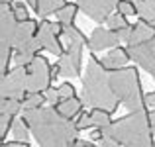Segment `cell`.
<instances>
[{"label": "cell", "instance_id": "obj_19", "mask_svg": "<svg viewBox=\"0 0 155 147\" xmlns=\"http://www.w3.org/2000/svg\"><path fill=\"white\" fill-rule=\"evenodd\" d=\"M137 8V16L140 20L145 22H153L155 20V0H132Z\"/></svg>", "mask_w": 155, "mask_h": 147}, {"label": "cell", "instance_id": "obj_7", "mask_svg": "<svg viewBox=\"0 0 155 147\" xmlns=\"http://www.w3.org/2000/svg\"><path fill=\"white\" fill-rule=\"evenodd\" d=\"M0 94L2 98L24 100V96L28 94V67L16 65L14 69L4 73L2 83H0Z\"/></svg>", "mask_w": 155, "mask_h": 147}, {"label": "cell", "instance_id": "obj_9", "mask_svg": "<svg viewBox=\"0 0 155 147\" xmlns=\"http://www.w3.org/2000/svg\"><path fill=\"white\" fill-rule=\"evenodd\" d=\"M63 26L59 22H49V20H43L38 28V41L41 49L53 53V55L61 57L65 53V45H63Z\"/></svg>", "mask_w": 155, "mask_h": 147}, {"label": "cell", "instance_id": "obj_22", "mask_svg": "<svg viewBox=\"0 0 155 147\" xmlns=\"http://www.w3.org/2000/svg\"><path fill=\"white\" fill-rule=\"evenodd\" d=\"M12 133H14V137H16L18 141H28V137H30L31 129H30V126H28L26 118L14 120V126H12Z\"/></svg>", "mask_w": 155, "mask_h": 147}, {"label": "cell", "instance_id": "obj_17", "mask_svg": "<svg viewBox=\"0 0 155 147\" xmlns=\"http://www.w3.org/2000/svg\"><path fill=\"white\" fill-rule=\"evenodd\" d=\"M65 4H67V0H38V4H35V14L45 18V16L57 14Z\"/></svg>", "mask_w": 155, "mask_h": 147}, {"label": "cell", "instance_id": "obj_27", "mask_svg": "<svg viewBox=\"0 0 155 147\" xmlns=\"http://www.w3.org/2000/svg\"><path fill=\"white\" fill-rule=\"evenodd\" d=\"M12 126H14V116L0 112V137H2V139L8 136V129H10Z\"/></svg>", "mask_w": 155, "mask_h": 147}, {"label": "cell", "instance_id": "obj_15", "mask_svg": "<svg viewBox=\"0 0 155 147\" xmlns=\"http://www.w3.org/2000/svg\"><path fill=\"white\" fill-rule=\"evenodd\" d=\"M155 38V26L153 22H145V20H140L132 26V35L128 39V45H141V43L149 41V39Z\"/></svg>", "mask_w": 155, "mask_h": 147}, {"label": "cell", "instance_id": "obj_2", "mask_svg": "<svg viewBox=\"0 0 155 147\" xmlns=\"http://www.w3.org/2000/svg\"><path fill=\"white\" fill-rule=\"evenodd\" d=\"M83 102L84 106L102 108L110 114H114L120 106V100L116 98L112 87H110L108 71L94 55L88 57V65L83 75Z\"/></svg>", "mask_w": 155, "mask_h": 147}, {"label": "cell", "instance_id": "obj_34", "mask_svg": "<svg viewBox=\"0 0 155 147\" xmlns=\"http://www.w3.org/2000/svg\"><path fill=\"white\" fill-rule=\"evenodd\" d=\"M102 137H104V132H102V129H100V128H96L94 132H92L91 136H88V139H91L92 143H98V141L102 139Z\"/></svg>", "mask_w": 155, "mask_h": 147}, {"label": "cell", "instance_id": "obj_5", "mask_svg": "<svg viewBox=\"0 0 155 147\" xmlns=\"http://www.w3.org/2000/svg\"><path fill=\"white\" fill-rule=\"evenodd\" d=\"M63 26V24H61ZM63 45L65 53L59 57V67H61V77H81L83 69V49L88 43V38L75 26H63Z\"/></svg>", "mask_w": 155, "mask_h": 147}, {"label": "cell", "instance_id": "obj_13", "mask_svg": "<svg viewBox=\"0 0 155 147\" xmlns=\"http://www.w3.org/2000/svg\"><path fill=\"white\" fill-rule=\"evenodd\" d=\"M118 43H120V38H118V34L114 30H110V28H94L87 45L92 53H98V51H104V49L118 47Z\"/></svg>", "mask_w": 155, "mask_h": 147}, {"label": "cell", "instance_id": "obj_32", "mask_svg": "<svg viewBox=\"0 0 155 147\" xmlns=\"http://www.w3.org/2000/svg\"><path fill=\"white\" fill-rule=\"evenodd\" d=\"M98 147H122V145L118 143V141H114L112 137H106V136H104L102 139L98 141Z\"/></svg>", "mask_w": 155, "mask_h": 147}, {"label": "cell", "instance_id": "obj_36", "mask_svg": "<svg viewBox=\"0 0 155 147\" xmlns=\"http://www.w3.org/2000/svg\"><path fill=\"white\" fill-rule=\"evenodd\" d=\"M149 124H151V133H153V137H155V110L149 112Z\"/></svg>", "mask_w": 155, "mask_h": 147}, {"label": "cell", "instance_id": "obj_1", "mask_svg": "<svg viewBox=\"0 0 155 147\" xmlns=\"http://www.w3.org/2000/svg\"><path fill=\"white\" fill-rule=\"evenodd\" d=\"M28 126L39 147H77L79 128L73 120L63 118L53 106H41L34 110H24Z\"/></svg>", "mask_w": 155, "mask_h": 147}, {"label": "cell", "instance_id": "obj_6", "mask_svg": "<svg viewBox=\"0 0 155 147\" xmlns=\"http://www.w3.org/2000/svg\"><path fill=\"white\" fill-rule=\"evenodd\" d=\"M18 24L20 22L14 16L12 2L2 0V6H0V67H2V75L8 73L10 57H14V35L18 30Z\"/></svg>", "mask_w": 155, "mask_h": 147}, {"label": "cell", "instance_id": "obj_30", "mask_svg": "<svg viewBox=\"0 0 155 147\" xmlns=\"http://www.w3.org/2000/svg\"><path fill=\"white\" fill-rule=\"evenodd\" d=\"M45 98L47 102H51V104H57V102H61V94H59V88H47L45 92Z\"/></svg>", "mask_w": 155, "mask_h": 147}, {"label": "cell", "instance_id": "obj_18", "mask_svg": "<svg viewBox=\"0 0 155 147\" xmlns=\"http://www.w3.org/2000/svg\"><path fill=\"white\" fill-rule=\"evenodd\" d=\"M79 12H81V8H79L77 2H67L57 12V20H59V24H63V26H71V24H75V18H77Z\"/></svg>", "mask_w": 155, "mask_h": 147}, {"label": "cell", "instance_id": "obj_4", "mask_svg": "<svg viewBox=\"0 0 155 147\" xmlns=\"http://www.w3.org/2000/svg\"><path fill=\"white\" fill-rule=\"evenodd\" d=\"M108 77H110V87H112L114 94L122 106H126L130 112L147 110L137 67H122L118 71H108Z\"/></svg>", "mask_w": 155, "mask_h": 147}, {"label": "cell", "instance_id": "obj_38", "mask_svg": "<svg viewBox=\"0 0 155 147\" xmlns=\"http://www.w3.org/2000/svg\"><path fill=\"white\" fill-rule=\"evenodd\" d=\"M24 2H26L28 6H31V8L35 10V4H38V0H24Z\"/></svg>", "mask_w": 155, "mask_h": 147}, {"label": "cell", "instance_id": "obj_37", "mask_svg": "<svg viewBox=\"0 0 155 147\" xmlns=\"http://www.w3.org/2000/svg\"><path fill=\"white\" fill-rule=\"evenodd\" d=\"M77 147H96L94 143H92V141H83V139H79V145Z\"/></svg>", "mask_w": 155, "mask_h": 147}, {"label": "cell", "instance_id": "obj_16", "mask_svg": "<svg viewBox=\"0 0 155 147\" xmlns=\"http://www.w3.org/2000/svg\"><path fill=\"white\" fill-rule=\"evenodd\" d=\"M83 106H84L83 98L75 96V98H67V100H61V102H57V104H53V108H55L63 118H67V120H75V118L81 116Z\"/></svg>", "mask_w": 155, "mask_h": 147}, {"label": "cell", "instance_id": "obj_21", "mask_svg": "<svg viewBox=\"0 0 155 147\" xmlns=\"http://www.w3.org/2000/svg\"><path fill=\"white\" fill-rule=\"evenodd\" d=\"M45 102H47V98L43 92H28L24 96L22 104H24V110H34V108H41Z\"/></svg>", "mask_w": 155, "mask_h": 147}, {"label": "cell", "instance_id": "obj_11", "mask_svg": "<svg viewBox=\"0 0 155 147\" xmlns=\"http://www.w3.org/2000/svg\"><path fill=\"white\" fill-rule=\"evenodd\" d=\"M118 2L120 0H77L81 12L98 24H106V20L116 12Z\"/></svg>", "mask_w": 155, "mask_h": 147}, {"label": "cell", "instance_id": "obj_14", "mask_svg": "<svg viewBox=\"0 0 155 147\" xmlns=\"http://www.w3.org/2000/svg\"><path fill=\"white\" fill-rule=\"evenodd\" d=\"M128 61H132L128 47L118 45V47L110 49L102 59H100V63H102V67L106 71H118V69H122V67H128Z\"/></svg>", "mask_w": 155, "mask_h": 147}, {"label": "cell", "instance_id": "obj_23", "mask_svg": "<svg viewBox=\"0 0 155 147\" xmlns=\"http://www.w3.org/2000/svg\"><path fill=\"white\" fill-rule=\"evenodd\" d=\"M24 110L22 100H16V98H2L0 100V112L10 114V116H16Z\"/></svg>", "mask_w": 155, "mask_h": 147}, {"label": "cell", "instance_id": "obj_20", "mask_svg": "<svg viewBox=\"0 0 155 147\" xmlns=\"http://www.w3.org/2000/svg\"><path fill=\"white\" fill-rule=\"evenodd\" d=\"M91 116H92V124H94V128H108L110 124H112V114L106 112L102 108H91Z\"/></svg>", "mask_w": 155, "mask_h": 147}, {"label": "cell", "instance_id": "obj_28", "mask_svg": "<svg viewBox=\"0 0 155 147\" xmlns=\"http://www.w3.org/2000/svg\"><path fill=\"white\" fill-rule=\"evenodd\" d=\"M75 124H77V128H79V132H83V129H88V128H92V116H91V112H81V116L75 120Z\"/></svg>", "mask_w": 155, "mask_h": 147}, {"label": "cell", "instance_id": "obj_29", "mask_svg": "<svg viewBox=\"0 0 155 147\" xmlns=\"http://www.w3.org/2000/svg\"><path fill=\"white\" fill-rule=\"evenodd\" d=\"M59 94H61V100L75 98V96H77V88L73 87L71 83H61V84H59Z\"/></svg>", "mask_w": 155, "mask_h": 147}, {"label": "cell", "instance_id": "obj_3", "mask_svg": "<svg viewBox=\"0 0 155 147\" xmlns=\"http://www.w3.org/2000/svg\"><path fill=\"white\" fill-rule=\"evenodd\" d=\"M102 132L106 137H112L122 147H155L149 114L145 110L130 112L128 116L118 118Z\"/></svg>", "mask_w": 155, "mask_h": 147}, {"label": "cell", "instance_id": "obj_25", "mask_svg": "<svg viewBox=\"0 0 155 147\" xmlns=\"http://www.w3.org/2000/svg\"><path fill=\"white\" fill-rule=\"evenodd\" d=\"M116 12H120V14H124L126 18H128V16H136L137 14V8H136V4H134L132 0H120L118 6H116Z\"/></svg>", "mask_w": 155, "mask_h": 147}, {"label": "cell", "instance_id": "obj_35", "mask_svg": "<svg viewBox=\"0 0 155 147\" xmlns=\"http://www.w3.org/2000/svg\"><path fill=\"white\" fill-rule=\"evenodd\" d=\"M2 147H30V143L28 141H4L2 143Z\"/></svg>", "mask_w": 155, "mask_h": 147}, {"label": "cell", "instance_id": "obj_10", "mask_svg": "<svg viewBox=\"0 0 155 147\" xmlns=\"http://www.w3.org/2000/svg\"><path fill=\"white\" fill-rule=\"evenodd\" d=\"M38 28L39 24L35 20H26V22L18 24V30L14 35V51H24L38 55V51L41 49L38 41Z\"/></svg>", "mask_w": 155, "mask_h": 147}, {"label": "cell", "instance_id": "obj_26", "mask_svg": "<svg viewBox=\"0 0 155 147\" xmlns=\"http://www.w3.org/2000/svg\"><path fill=\"white\" fill-rule=\"evenodd\" d=\"M12 8H14V16L18 22H26L30 20V12H28L26 2H12Z\"/></svg>", "mask_w": 155, "mask_h": 147}, {"label": "cell", "instance_id": "obj_24", "mask_svg": "<svg viewBox=\"0 0 155 147\" xmlns=\"http://www.w3.org/2000/svg\"><path fill=\"white\" fill-rule=\"evenodd\" d=\"M106 26L110 28V30H122V28H128L130 24H128V20H126V16L124 14H120V12H114L112 16H110L108 20H106Z\"/></svg>", "mask_w": 155, "mask_h": 147}, {"label": "cell", "instance_id": "obj_31", "mask_svg": "<svg viewBox=\"0 0 155 147\" xmlns=\"http://www.w3.org/2000/svg\"><path fill=\"white\" fill-rule=\"evenodd\" d=\"M116 34H118V38H120V41H128L130 35H132V26L122 28V30H116Z\"/></svg>", "mask_w": 155, "mask_h": 147}, {"label": "cell", "instance_id": "obj_33", "mask_svg": "<svg viewBox=\"0 0 155 147\" xmlns=\"http://www.w3.org/2000/svg\"><path fill=\"white\" fill-rule=\"evenodd\" d=\"M145 108L147 110H155V90L145 94Z\"/></svg>", "mask_w": 155, "mask_h": 147}, {"label": "cell", "instance_id": "obj_8", "mask_svg": "<svg viewBox=\"0 0 155 147\" xmlns=\"http://www.w3.org/2000/svg\"><path fill=\"white\" fill-rule=\"evenodd\" d=\"M53 73L47 57L38 55L28 65V92H45L51 88Z\"/></svg>", "mask_w": 155, "mask_h": 147}, {"label": "cell", "instance_id": "obj_12", "mask_svg": "<svg viewBox=\"0 0 155 147\" xmlns=\"http://www.w3.org/2000/svg\"><path fill=\"white\" fill-rule=\"evenodd\" d=\"M128 51L132 61H136L137 67L147 71L155 79V38L141 43V45H128Z\"/></svg>", "mask_w": 155, "mask_h": 147}]
</instances>
